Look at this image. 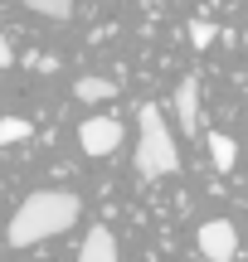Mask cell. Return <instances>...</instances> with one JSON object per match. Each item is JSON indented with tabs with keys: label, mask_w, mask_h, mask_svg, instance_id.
<instances>
[{
	"label": "cell",
	"mask_w": 248,
	"mask_h": 262,
	"mask_svg": "<svg viewBox=\"0 0 248 262\" xmlns=\"http://www.w3.org/2000/svg\"><path fill=\"white\" fill-rule=\"evenodd\" d=\"M78 214H83V204H78V194H68V189H39V194H25V204L10 214L5 243H10V248L44 243V238L73 228Z\"/></svg>",
	"instance_id": "cell-1"
},
{
	"label": "cell",
	"mask_w": 248,
	"mask_h": 262,
	"mask_svg": "<svg viewBox=\"0 0 248 262\" xmlns=\"http://www.w3.org/2000/svg\"><path fill=\"white\" fill-rule=\"evenodd\" d=\"M73 97L78 102H107V97H117V83H107V78H78L73 83Z\"/></svg>",
	"instance_id": "cell-7"
},
{
	"label": "cell",
	"mask_w": 248,
	"mask_h": 262,
	"mask_svg": "<svg viewBox=\"0 0 248 262\" xmlns=\"http://www.w3.org/2000/svg\"><path fill=\"white\" fill-rule=\"evenodd\" d=\"M195 243H200V253L210 262H234L239 257V228H234L229 219H210V224H200Z\"/></svg>",
	"instance_id": "cell-3"
},
{
	"label": "cell",
	"mask_w": 248,
	"mask_h": 262,
	"mask_svg": "<svg viewBox=\"0 0 248 262\" xmlns=\"http://www.w3.org/2000/svg\"><path fill=\"white\" fill-rule=\"evenodd\" d=\"M78 262H122L117 257V233L102 228V224H93L88 238H83V248H78Z\"/></svg>",
	"instance_id": "cell-5"
},
{
	"label": "cell",
	"mask_w": 248,
	"mask_h": 262,
	"mask_svg": "<svg viewBox=\"0 0 248 262\" xmlns=\"http://www.w3.org/2000/svg\"><path fill=\"white\" fill-rule=\"evenodd\" d=\"M175 107H180V131L190 136L195 126H200V78H180V88H175Z\"/></svg>",
	"instance_id": "cell-6"
},
{
	"label": "cell",
	"mask_w": 248,
	"mask_h": 262,
	"mask_svg": "<svg viewBox=\"0 0 248 262\" xmlns=\"http://www.w3.org/2000/svg\"><path fill=\"white\" fill-rule=\"evenodd\" d=\"M29 10H39L44 19H68L73 15V0H25Z\"/></svg>",
	"instance_id": "cell-10"
},
{
	"label": "cell",
	"mask_w": 248,
	"mask_h": 262,
	"mask_svg": "<svg viewBox=\"0 0 248 262\" xmlns=\"http://www.w3.org/2000/svg\"><path fill=\"white\" fill-rule=\"evenodd\" d=\"M210 160L219 170H234V160H239V141L224 136V131H214V136H210Z\"/></svg>",
	"instance_id": "cell-8"
},
{
	"label": "cell",
	"mask_w": 248,
	"mask_h": 262,
	"mask_svg": "<svg viewBox=\"0 0 248 262\" xmlns=\"http://www.w3.org/2000/svg\"><path fill=\"white\" fill-rule=\"evenodd\" d=\"M78 146H83V156H112L122 146V122L117 117H88L78 126Z\"/></svg>",
	"instance_id": "cell-4"
},
{
	"label": "cell",
	"mask_w": 248,
	"mask_h": 262,
	"mask_svg": "<svg viewBox=\"0 0 248 262\" xmlns=\"http://www.w3.org/2000/svg\"><path fill=\"white\" fill-rule=\"evenodd\" d=\"M243 44H248V29H243Z\"/></svg>",
	"instance_id": "cell-13"
},
{
	"label": "cell",
	"mask_w": 248,
	"mask_h": 262,
	"mask_svg": "<svg viewBox=\"0 0 248 262\" xmlns=\"http://www.w3.org/2000/svg\"><path fill=\"white\" fill-rule=\"evenodd\" d=\"M210 39H214V25H210V19H195V25H190V44H195V49H204Z\"/></svg>",
	"instance_id": "cell-11"
},
{
	"label": "cell",
	"mask_w": 248,
	"mask_h": 262,
	"mask_svg": "<svg viewBox=\"0 0 248 262\" xmlns=\"http://www.w3.org/2000/svg\"><path fill=\"white\" fill-rule=\"evenodd\" d=\"M10 63H15V54H10V39L0 34V68H10Z\"/></svg>",
	"instance_id": "cell-12"
},
{
	"label": "cell",
	"mask_w": 248,
	"mask_h": 262,
	"mask_svg": "<svg viewBox=\"0 0 248 262\" xmlns=\"http://www.w3.org/2000/svg\"><path fill=\"white\" fill-rule=\"evenodd\" d=\"M34 136V126L25 117H0V146H19V141Z\"/></svg>",
	"instance_id": "cell-9"
},
{
	"label": "cell",
	"mask_w": 248,
	"mask_h": 262,
	"mask_svg": "<svg viewBox=\"0 0 248 262\" xmlns=\"http://www.w3.org/2000/svg\"><path fill=\"white\" fill-rule=\"evenodd\" d=\"M175 170H180L175 136H171V126H166L161 107L146 102V107H141V141H136V175L161 180V175H175Z\"/></svg>",
	"instance_id": "cell-2"
}]
</instances>
